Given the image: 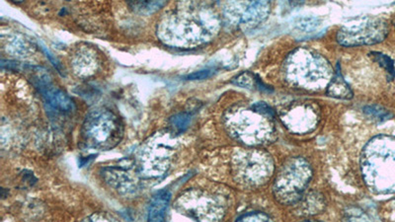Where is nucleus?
<instances>
[{
    "label": "nucleus",
    "instance_id": "nucleus-1",
    "mask_svg": "<svg viewBox=\"0 0 395 222\" xmlns=\"http://www.w3.org/2000/svg\"><path fill=\"white\" fill-rule=\"evenodd\" d=\"M217 29V17L204 0H179L160 21L157 35L172 47H191L206 42Z\"/></svg>",
    "mask_w": 395,
    "mask_h": 222
},
{
    "label": "nucleus",
    "instance_id": "nucleus-2",
    "mask_svg": "<svg viewBox=\"0 0 395 222\" xmlns=\"http://www.w3.org/2000/svg\"><path fill=\"white\" fill-rule=\"evenodd\" d=\"M362 172L365 182L378 194L395 193V139L376 137L363 151Z\"/></svg>",
    "mask_w": 395,
    "mask_h": 222
},
{
    "label": "nucleus",
    "instance_id": "nucleus-3",
    "mask_svg": "<svg viewBox=\"0 0 395 222\" xmlns=\"http://www.w3.org/2000/svg\"><path fill=\"white\" fill-rule=\"evenodd\" d=\"M123 134L120 121L107 110L92 111L85 119L81 132L85 145L99 150L115 148Z\"/></svg>",
    "mask_w": 395,
    "mask_h": 222
},
{
    "label": "nucleus",
    "instance_id": "nucleus-4",
    "mask_svg": "<svg viewBox=\"0 0 395 222\" xmlns=\"http://www.w3.org/2000/svg\"><path fill=\"white\" fill-rule=\"evenodd\" d=\"M233 112L226 117L227 129L231 136L248 145H258L272 141L274 127L271 119L258 112Z\"/></svg>",
    "mask_w": 395,
    "mask_h": 222
},
{
    "label": "nucleus",
    "instance_id": "nucleus-5",
    "mask_svg": "<svg viewBox=\"0 0 395 222\" xmlns=\"http://www.w3.org/2000/svg\"><path fill=\"white\" fill-rule=\"evenodd\" d=\"M311 179V169L302 158H293L282 167L274 184L275 198L284 205L296 203Z\"/></svg>",
    "mask_w": 395,
    "mask_h": 222
},
{
    "label": "nucleus",
    "instance_id": "nucleus-6",
    "mask_svg": "<svg viewBox=\"0 0 395 222\" xmlns=\"http://www.w3.org/2000/svg\"><path fill=\"white\" fill-rule=\"evenodd\" d=\"M273 169L272 159L262 151H240L233 158L234 177L247 187H256L265 183L272 175Z\"/></svg>",
    "mask_w": 395,
    "mask_h": 222
},
{
    "label": "nucleus",
    "instance_id": "nucleus-7",
    "mask_svg": "<svg viewBox=\"0 0 395 222\" xmlns=\"http://www.w3.org/2000/svg\"><path fill=\"white\" fill-rule=\"evenodd\" d=\"M388 26L387 22L380 18L371 19L352 27H344L338 32L337 41L345 47L374 45L383 42L387 38Z\"/></svg>",
    "mask_w": 395,
    "mask_h": 222
},
{
    "label": "nucleus",
    "instance_id": "nucleus-8",
    "mask_svg": "<svg viewBox=\"0 0 395 222\" xmlns=\"http://www.w3.org/2000/svg\"><path fill=\"white\" fill-rule=\"evenodd\" d=\"M177 208L198 221H219L224 208L215 200V196L201 192H189L177 201Z\"/></svg>",
    "mask_w": 395,
    "mask_h": 222
},
{
    "label": "nucleus",
    "instance_id": "nucleus-9",
    "mask_svg": "<svg viewBox=\"0 0 395 222\" xmlns=\"http://www.w3.org/2000/svg\"><path fill=\"white\" fill-rule=\"evenodd\" d=\"M37 86L40 88L46 102L52 109L59 112H70L73 109V101L64 91L57 89L56 87L50 86L47 81L41 82Z\"/></svg>",
    "mask_w": 395,
    "mask_h": 222
},
{
    "label": "nucleus",
    "instance_id": "nucleus-10",
    "mask_svg": "<svg viewBox=\"0 0 395 222\" xmlns=\"http://www.w3.org/2000/svg\"><path fill=\"white\" fill-rule=\"evenodd\" d=\"M271 0H249L242 21L249 26H256L263 22L270 13Z\"/></svg>",
    "mask_w": 395,
    "mask_h": 222
},
{
    "label": "nucleus",
    "instance_id": "nucleus-11",
    "mask_svg": "<svg viewBox=\"0 0 395 222\" xmlns=\"http://www.w3.org/2000/svg\"><path fill=\"white\" fill-rule=\"evenodd\" d=\"M171 198L169 192L162 191L153 196L151 201L148 210L149 221H164L166 216V210Z\"/></svg>",
    "mask_w": 395,
    "mask_h": 222
},
{
    "label": "nucleus",
    "instance_id": "nucleus-12",
    "mask_svg": "<svg viewBox=\"0 0 395 222\" xmlns=\"http://www.w3.org/2000/svg\"><path fill=\"white\" fill-rule=\"evenodd\" d=\"M327 94L331 97L337 98V99L350 100L352 99L353 92L350 86L344 80L340 72L339 65L337 66L336 72L334 77L330 80L327 86Z\"/></svg>",
    "mask_w": 395,
    "mask_h": 222
},
{
    "label": "nucleus",
    "instance_id": "nucleus-13",
    "mask_svg": "<svg viewBox=\"0 0 395 222\" xmlns=\"http://www.w3.org/2000/svg\"><path fill=\"white\" fill-rule=\"evenodd\" d=\"M96 59L88 50L78 52L73 61V68L79 75H90L96 70Z\"/></svg>",
    "mask_w": 395,
    "mask_h": 222
},
{
    "label": "nucleus",
    "instance_id": "nucleus-14",
    "mask_svg": "<svg viewBox=\"0 0 395 222\" xmlns=\"http://www.w3.org/2000/svg\"><path fill=\"white\" fill-rule=\"evenodd\" d=\"M369 56L373 58L374 61L378 63L387 72L389 75V79H392L395 77V68L394 63L392 59L389 57L385 56V54H380V52H371Z\"/></svg>",
    "mask_w": 395,
    "mask_h": 222
},
{
    "label": "nucleus",
    "instance_id": "nucleus-15",
    "mask_svg": "<svg viewBox=\"0 0 395 222\" xmlns=\"http://www.w3.org/2000/svg\"><path fill=\"white\" fill-rule=\"evenodd\" d=\"M365 114L367 116L371 117L374 120L385 121L392 117L387 110L378 106H367L364 108Z\"/></svg>",
    "mask_w": 395,
    "mask_h": 222
},
{
    "label": "nucleus",
    "instance_id": "nucleus-16",
    "mask_svg": "<svg viewBox=\"0 0 395 222\" xmlns=\"http://www.w3.org/2000/svg\"><path fill=\"white\" fill-rule=\"evenodd\" d=\"M323 203L322 198H319L318 194L314 196V194H309L307 196V200H305L304 205V210H307V214H316V212H320L323 207L321 205H314L316 203Z\"/></svg>",
    "mask_w": 395,
    "mask_h": 222
},
{
    "label": "nucleus",
    "instance_id": "nucleus-17",
    "mask_svg": "<svg viewBox=\"0 0 395 222\" xmlns=\"http://www.w3.org/2000/svg\"><path fill=\"white\" fill-rule=\"evenodd\" d=\"M190 122L191 116L185 113L172 117L171 120H170L172 127L174 128V130H178L179 132H184L187 129Z\"/></svg>",
    "mask_w": 395,
    "mask_h": 222
},
{
    "label": "nucleus",
    "instance_id": "nucleus-18",
    "mask_svg": "<svg viewBox=\"0 0 395 222\" xmlns=\"http://www.w3.org/2000/svg\"><path fill=\"white\" fill-rule=\"evenodd\" d=\"M233 83L235 85L243 87V88H250L254 85L256 86V77H254L251 73L244 72L238 75L236 79L233 80Z\"/></svg>",
    "mask_w": 395,
    "mask_h": 222
},
{
    "label": "nucleus",
    "instance_id": "nucleus-19",
    "mask_svg": "<svg viewBox=\"0 0 395 222\" xmlns=\"http://www.w3.org/2000/svg\"><path fill=\"white\" fill-rule=\"evenodd\" d=\"M271 217L263 212H249L247 214L241 215L238 217V221H270Z\"/></svg>",
    "mask_w": 395,
    "mask_h": 222
},
{
    "label": "nucleus",
    "instance_id": "nucleus-20",
    "mask_svg": "<svg viewBox=\"0 0 395 222\" xmlns=\"http://www.w3.org/2000/svg\"><path fill=\"white\" fill-rule=\"evenodd\" d=\"M252 109H253L254 111L258 112L261 115L267 117V118L273 119V117H274V111H273L271 107H269L266 103H256V104L252 106Z\"/></svg>",
    "mask_w": 395,
    "mask_h": 222
},
{
    "label": "nucleus",
    "instance_id": "nucleus-21",
    "mask_svg": "<svg viewBox=\"0 0 395 222\" xmlns=\"http://www.w3.org/2000/svg\"><path fill=\"white\" fill-rule=\"evenodd\" d=\"M212 70H200V72H196L194 73H191V74L187 75L186 79L188 80H203L209 79V77H212Z\"/></svg>",
    "mask_w": 395,
    "mask_h": 222
},
{
    "label": "nucleus",
    "instance_id": "nucleus-22",
    "mask_svg": "<svg viewBox=\"0 0 395 222\" xmlns=\"http://www.w3.org/2000/svg\"><path fill=\"white\" fill-rule=\"evenodd\" d=\"M305 0H289V3L293 6H302L304 3Z\"/></svg>",
    "mask_w": 395,
    "mask_h": 222
},
{
    "label": "nucleus",
    "instance_id": "nucleus-23",
    "mask_svg": "<svg viewBox=\"0 0 395 222\" xmlns=\"http://www.w3.org/2000/svg\"><path fill=\"white\" fill-rule=\"evenodd\" d=\"M13 2H16V3H20V2L24 1V0H12Z\"/></svg>",
    "mask_w": 395,
    "mask_h": 222
}]
</instances>
